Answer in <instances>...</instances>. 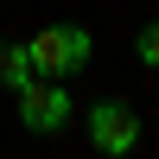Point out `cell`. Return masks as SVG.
I'll return each instance as SVG.
<instances>
[{
  "mask_svg": "<svg viewBox=\"0 0 159 159\" xmlns=\"http://www.w3.org/2000/svg\"><path fill=\"white\" fill-rule=\"evenodd\" d=\"M134 57L147 64V70H159V19H153V25H140V32H134Z\"/></svg>",
  "mask_w": 159,
  "mask_h": 159,
  "instance_id": "obj_5",
  "label": "cell"
},
{
  "mask_svg": "<svg viewBox=\"0 0 159 159\" xmlns=\"http://www.w3.org/2000/svg\"><path fill=\"white\" fill-rule=\"evenodd\" d=\"M25 51H32V70L38 76H76L89 57H96V38H89V25H45V32L25 38Z\"/></svg>",
  "mask_w": 159,
  "mask_h": 159,
  "instance_id": "obj_1",
  "label": "cell"
},
{
  "mask_svg": "<svg viewBox=\"0 0 159 159\" xmlns=\"http://www.w3.org/2000/svg\"><path fill=\"white\" fill-rule=\"evenodd\" d=\"M83 127H89V147L96 153H127L134 159V147H140V115H134V102H121V96H102L96 108L83 115Z\"/></svg>",
  "mask_w": 159,
  "mask_h": 159,
  "instance_id": "obj_3",
  "label": "cell"
},
{
  "mask_svg": "<svg viewBox=\"0 0 159 159\" xmlns=\"http://www.w3.org/2000/svg\"><path fill=\"white\" fill-rule=\"evenodd\" d=\"M32 76H38V70H32V51L13 45V38H0V89H7V96H19Z\"/></svg>",
  "mask_w": 159,
  "mask_h": 159,
  "instance_id": "obj_4",
  "label": "cell"
},
{
  "mask_svg": "<svg viewBox=\"0 0 159 159\" xmlns=\"http://www.w3.org/2000/svg\"><path fill=\"white\" fill-rule=\"evenodd\" d=\"M102 159H127V153H102Z\"/></svg>",
  "mask_w": 159,
  "mask_h": 159,
  "instance_id": "obj_6",
  "label": "cell"
},
{
  "mask_svg": "<svg viewBox=\"0 0 159 159\" xmlns=\"http://www.w3.org/2000/svg\"><path fill=\"white\" fill-rule=\"evenodd\" d=\"M13 115H19L25 134H64L70 115H76V102H70V89H64L57 76H32V83L13 96Z\"/></svg>",
  "mask_w": 159,
  "mask_h": 159,
  "instance_id": "obj_2",
  "label": "cell"
}]
</instances>
